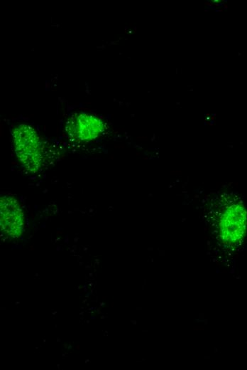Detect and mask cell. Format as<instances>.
Segmentation results:
<instances>
[{
	"mask_svg": "<svg viewBox=\"0 0 247 370\" xmlns=\"http://www.w3.org/2000/svg\"><path fill=\"white\" fill-rule=\"evenodd\" d=\"M66 130L70 137L89 141L95 139L102 132L104 125L99 118L83 113L70 117L67 122Z\"/></svg>",
	"mask_w": 247,
	"mask_h": 370,
	"instance_id": "cell-4",
	"label": "cell"
},
{
	"mask_svg": "<svg viewBox=\"0 0 247 370\" xmlns=\"http://www.w3.org/2000/svg\"><path fill=\"white\" fill-rule=\"evenodd\" d=\"M204 4L206 5V6H210V7L214 5L213 3H211V2L209 1H205V2L204 3Z\"/></svg>",
	"mask_w": 247,
	"mask_h": 370,
	"instance_id": "cell-5",
	"label": "cell"
},
{
	"mask_svg": "<svg viewBox=\"0 0 247 370\" xmlns=\"http://www.w3.org/2000/svg\"><path fill=\"white\" fill-rule=\"evenodd\" d=\"M218 224L220 236L225 242L239 241L243 237L246 225L243 206L238 202H228L220 210Z\"/></svg>",
	"mask_w": 247,
	"mask_h": 370,
	"instance_id": "cell-2",
	"label": "cell"
},
{
	"mask_svg": "<svg viewBox=\"0 0 247 370\" xmlns=\"http://www.w3.org/2000/svg\"><path fill=\"white\" fill-rule=\"evenodd\" d=\"M16 153L20 161L31 171L40 166L41 148L35 131L31 127L21 125L13 132Z\"/></svg>",
	"mask_w": 247,
	"mask_h": 370,
	"instance_id": "cell-1",
	"label": "cell"
},
{
	"mask_svg": "<svg viewBox=\"0 0 247 370\" xmlns=\"http://www.w3.org/2000/svg\"><path fill=\"white\" fill-rule=\"evenodd\" d=\"M1 230L12 237H18L23 231V213L16 199L3 195L0 200Z\"/></svg>",
	"mask_w": 247,
	"mask_h": 370,
	"instance_id": "cell-3",
	"label": "cell"
}]
</instances>
